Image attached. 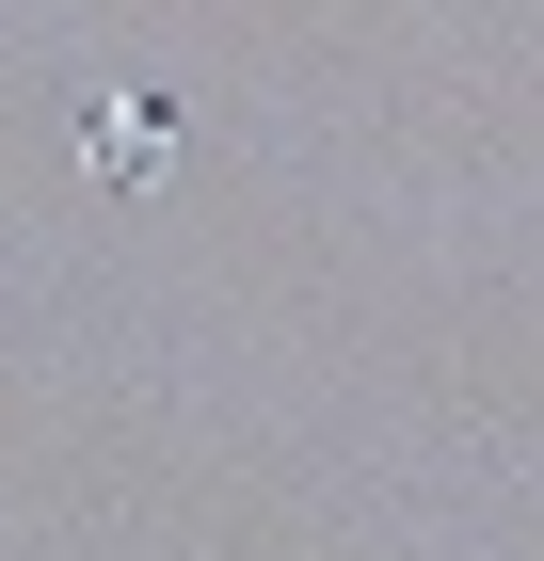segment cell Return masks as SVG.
Returning a JSON list of instances; mask_svg holds the SVG:
<instances>
[{
    "instance_id": "obj_1",
    "label": "cell",
    "mask_w": 544,
    "mask_h": 561,
    "mask_svg": "<svg viewBox=\"0 0 544 561\" xmlns=\"http://www.w3.org/2000/svg\"><path fill=\"white\" fill-rule=\"evenodd\" d=\"M161 161V113H144V96H128V113H96V176H144Z\"/></svg>"
}]
</instances>
